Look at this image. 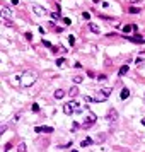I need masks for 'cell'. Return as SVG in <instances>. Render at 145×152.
Here are the masks:
<instances>
[{
  "instance_id": "5",
  "label": "cell",
  "mask_w": 145,
  "mask_h": 152,
  "mask_svg": "<svg viewBox=\"0 0 145 152\" xmlns=\"http://www.w3.org/2000/svg\"><path fill=\"white\" fill-rule=\"evenodd\" d=\"M36 133H51L53 132V126H46V125H41V126H36L34 128Z\"/></svg>"
},
{
  "instance_id": "7",
  "label": "cell",
  "mask_w": 145,
  "mask_h": 152,
  "mask_svg": "<svg viewBox=\"0 0 145 152\" xmlns=\"http://www.w3.org/2000/svg\"><path fill=\"white\" fill-rule=\"evenodd\" d=\"M2 19H12V10L9 7H2Z\"/></svg>"
},
{
  "instance_id": "6",
  "label": "cell",
  "mask_w": 145,
  "mask_h": 152,
  "mask_svg": "<svg viewBox=\"0 0 145 152\" xmlns=\"http://www.w3.org/2000/svg\"><path fill=\"white\" fill-rule=\"evenodd\" d=\"M108 120L114 123L116 120H118V111H116V110H113V108H111V110L108 111Z\"/></svg>"
},
{
  "instance_id": "23",
  "label": "cell",
  "mask_w": 145,
  "mask_h": 152,
  "mask_svg": "<svg viewBox=\"0 0 145 152\" xmlns=\"http://www.w3.org/2000/svg\"><path fill=\"white\" fill-rule=\"evenodd\" d=\"M43 46H46V48H53L51 43H50V41H45V39H43Z\"/></svg>"
},
{
  "instance_id": "26",
  "label": "cell",
  "mask_w": 145,
  "mask_h": 152,
  "mask_svg": "<svg viewBox=\"0 0 145 152\" xmlns=\"http://www.w3.org/2000/svg\"><path fill=\"white\" fill-rule=\"evenodd\" d=\"M85 103H94V97H90V96H85Z\"/></svg>"
},
{
  "instance_id": "10",
  "label": "cell",
  "mask_w": 145,
  "mask_h": 152,
  "mask_svg": "<svg viewBox=\"0 0 145 152\" xmlns=\"http://www.w3.org/2000/svg\"><path fill=\"white\" fill-rule=\"evenodd\" d=\"M128 41H133V43H142L143 41V38L142 36H125Z\"/></svg>"
},
{
  "instance_id": "3",
  "label": "cell",
  "mask_w": 145,
  "mask_h": 152,
  "mask_svg": "<svg viewBox=\"0 0 145 152\" xmlns=\"http://www.w3.org/2000/svg\"><path fill=\"white\" fill-rule=\"evenodd\" d=\"M111 92H113V87H104V89H101V91H97L96 97H94V103H103V101H106Z\"/></svg>"
},
{
  "instance_id": "31",
  "label": "cell",
  "mask_w": 145,
  "mask_h": 152,
  "mask_svg": "<svg viewBox=\"0 0 145 152\" xmlns=\"http://www.w3.org/2000/svg\"><path fill=\"white\" fill-rule=\"evenodd\" d=\"M19 3V0H12V5H17Z\"/></svg>"
},
{
  "instance_id": "4",
  "label": "cell",
  "mask_w": 145,
  "mask_h": 152,
  "mask_svg": "<svg viewBox=\"0 0 145 152\" xmlns=\"http://www.w3.org/2000/svg\"><path fill=\"white\" fill-rule=\"evenodd\" d=\"M32 12L36 14V16H41V17H45V16H48V10L45 9V7H41V5H32Z\"/></svg>"
},
{
  "instance_id": "28",
  "label": "cell",
  "mask_w": 145,
  "mask_h": 152,
  "mask_svg": "<svg viewBox=\"0 0 145 152\" xmlns=\"http://www.w3.org/2000/svg\"><path fill=\"white\" fill-rule=\"evenodd\" d=\"M89 17H90L89 12H82V19H89Z\"/></svg>"
},
{
  "instance_id": "32",
  "label": "cell",
  "mask_w": 145,
  "mask_h": 152,
  "mask_svg": "<svg viewBox=\"0 0 145 152\" xmlns=\"http://www.w3.org/2000/svg\"><path fill=\"white\" fill-rule=\"evenodd\" d=\"M130 2H132V3H135V2H140V0H130Z\"/></svg>"
},
{
  "instance_id": "15",
  "label": "cell",
  "mask_w": 145,
  "mask_h": 152,
  "mask_svg": "<svg viewBox=\"0 0 145 152\" xmlns=\"http://www.w3.org/2000/svg\"><path fill=\"white\" fill-rule=\"evenodd\" d=\"M126 74H128V65H121V68H119V75L123 77V75H126Z\"/></svg>"
},
{
  "instance_id": "8",
  "label": "cell",
  "mask_w": 145,
  "mask_h": 152,
  "mask_svg": "<svg viewBox=\"0 0 145 152\" xmlns=\"http://www.w3.org/2000/svg\"><path fill=\"white\" fill-rule=\"evenodd\" d=\"M94 121H96V115H94V113H89V115H87V118L84 120V126H89V125H92Z\"/></svg>"
},
{
  "instance_id": "33",
  "label": "cell",
  "mask_w": 145,
  "mask_h": 152,
  "mask_svg": "<svg viewBox=\"0 0 145 152\" xmlns=\"http://www.w3.org/2000/svg\"><path fill=\"white\" fill-rule=\"evenodd\" d=\"M142 125H145V118H142Z\"/></svg>"
},
{
  "instance_id": "24",
  "label": "cell",
  "mask_w": 145,
  "mask_h": 152,
  "mask_svg": "<svg viewBox=\"0 0 145 152\" xmlns=\"http://www.w3.org/2000/svg\"><path fill=\"white\" fill-rule=\"evenodd\" d=\"M2 21H3L5 26H12V21H10V19H2Z\"/></svg>"
},
{
  "instance_id": "14",
  "label": "cell",
  "mask_w": 145,
  "mask_h": 152,
  "mask_svg": "<svg viewBox=\"0 0 145 152\" xmlns=\"http://www.w3.org/2000/svg\"><path fill=\"white\" fill-rule=\"evenodd\" d=\"M79 94V87H70V91H68V96L70 97H75Z\"/></svg>"
},
{
  "instance_id": "25",
  "label": "cell",
  "mask_w": 145,
  "mask_h": 152,
  "mask_svg": "<svg viewBox=\"0 0 145 152\" xmlns=\"http://www.w3.org/2000/svg\"><path fill=\"white\" fill-rule=\"evenodd\" d=\"M7 132V125H2V126H0V133H2V135H3V133H5Z\"/></svg>"
},
{
  "instance_id": "17",
  "label": "cell",
  "mask_w": 145,
  "mask_h": 152,
  "mask_svg": "<svg viewBox=\"0 0 145 152\" xmlns=\"http://www.w3.org/2000/svg\"><path fill=\"white\" fill-rule=\"evenodd\" d=\"M128 12H130V14H138V12H140V9H138V7H130Z\"/></svg>"
},
{
  "instance_id": "21",
  "label": "cell",
  "mask_w": 145,
  "mask_h": 152,
  "mask_svg": "<svg viewBox=\"0 0 145 152\" xmlns=\"http://www.w3.org/2000/svg\"><path fill=\"white\" fill-rule=\"evenodd\" d=\"M74 82H75V84H80V82H82V77H80V75H75V77H74Z\"/></svg>"
},
{
  "instance_id": "18",
  "label": "cell",
  "mask_w": 145,
  "mask_h": 152,
  "mask_svg": "<svg viewBox=\"0 0 145 152\" xmlns=\"http://www.w3.org/2000/svg\"><path fill=\"white\" fill-rule=\"evenodd\" d=\"M17 152H26V144H19V149Z\"/></svg>"
},
{
  "instance_id": "11",
  "label": "cell",
  "mask_w": 145,
  "mask_h": 152,
  "mask_svg": "<svg viewBox=\"0 0 145 152\" xmlns=\"http://www.w3.org/2000/svg\"><path fill=\"white\" fill-rule=\"evenodd\" d=\"M89 29L92 31V32H96V34H99V32H101L99 26H97V24H94V22H90V24H89Z\"/></svg>"
},
{
  "instance_id": "2",
  "label": "cell",
  "mask_w": 145,
  "mask_h": 152,
  "mask_svg": "<svg viewBox=\"0 0 145 152\" xmlns=\"http://www.w3.org/2000/svg\"><path fill=\"white\" fill-rule=\"evenodd\" d=\"M84 110V108L80 106V104H77L75 101H70V103H67L63 106V111H65V115H72V113H80V111Z\"/></svg>"
},
{
  "instance_id": "30",
  "label": "cell",
  "mask_w": 145,
  "mask_h": 152,
  "mask_svg": "<svg viewBox=\"0 0 145 152\" xmlns=\"http://www.w3.org/2000/svg\"><path fill=\"white\" fill-rule=\"evenodd\" d=\"M32 111H39V106H38V104H36V103L32 104Z\"/></svg>"
},
{
  "instance_id": "29",
  "label": "cell",
  "mask_w": 145,
  "mask_h": 152,
  "mask_svg": "<svg viewBox=\"0 0 145 152\" xmlns=\"http://www.w3.org/2000/svg\"><path fill=\"white\" fill-rule=\"evenodd\" d=\"M63 22H65V26H68V24H70V22H72V21H70V19H68V17H63Z\"/></svg>"
},
{
  "instance_id": "9",
  "label": "cell",
  "mask_w": 145,
  "mask_h": 152,
  "mask_svg": "<svg viewBox=\"0 0 145 152\" xmlns=\"http://www.w3.org/2000/svg\"><path fill=\"white\" fill-rule=\"evenodd\" d=\"M119 97H121L123 101H125V99H128V97H130V89L123 87V89H121V92H119Z\"/></svg>"
},
{
  "instance_id": "13",
  "label": "cell",
  "mask_w": 145,
  "mask_h": 152,
  "mask_svg": "<svg viewBox=\"0 0 145 152\" xmlns=\"http://www.w3.org/2000/svg\"><path fill=\"white\" fill-rule=\"evenodd\" d=\"M53 96H55L56 99H61V97L65 96V91H63V89H56V91H55V94H53Z\"/></svg>"
},
{
  "instance_id": "27",
  "label": "cell",
  "mask_w": 145,
  "mask_h": 152,
  "mask_svg": "<svg viewBox=\"0 0 145 152\" xmlns=\"http://www.w3.org/2000/svg\"><path fill=\"white\" fill-rule=\"evenodd\" d=\"M68 43H70V45H74V43H75V38H74V36H68Z\"/></svg>"
},
{
  "instance_id": "19",
  "label": "cell",
  "mask_w": 145,
  "mask_h": 152,
  "mask_svg": "<svg viewBox=\"0 0 145 152\" xmlns=\"http://www.w3.org/2000/svg\"><path fill=\"white\" fill-rule=\"evenodd\" d=\"M50 16H51V17H53L55 21H58V19H60V12H51Z\"/></svg>"
},
{
  "instance_id": "1",
  "label": "cell",
  "mask_w": 145,
  "mask_h": 152,
  "mask_svg": "<svg viewBox=\"0 0 145 152\" xmlns=\"http://www.w3.org/2000/svg\"><path fill=\"white\" fill-rule=\"evenodd\" d=\"M36 79H38V75H36L34 72L27 70V72H24V74L21 75V80H19V84L22 86V87H31V86L36 82Z\"/></svg>"
},
{
  "instance_id": "16",
  "label": "cell",
  "mask_w": 145,
  "mask_h": 152,
  "mask_svg": "<svg viewBox=\"0 0 145 152\" xmlns=\"http://www.w3.org/2000/svg\"><path fill=\"white\" fill-rule=\"evenodd\" d=\"M130 31H135V26H123V32H130Z\"/></svg>"
},
{
  "instance_id": "34",
  "label": "cell",
  "mask_w": 145,
  "mask_h": 152,
  "mask_svg": "<svg viewBox=\"0 0 145 152\" xmlns=\"http://www.w3.org/2000/svg\"><path fill=\"white\" fill-rule=\"evenodd\" d=\"M72 152H79V150H72Z\"/></svg>"
},
{
  "instance_id": "22",
  "label": "cell",
  "mask_w": 145,
  "mask_h": 152,
  "mask_svg": "<svg viewBox=\"0 0 145 152\" xmlns=\"http://www.w3.org/2000/svg\"><path fill=\"white\" fill-rule=\"evenodd\" d=\"M63 60H65V58H58V60H56V67H63V63H65Z\"/></svg>"
},
{
  "instance_id": "20",
  "label": "cell",
  "mask_w": 145,
  "mask_h": 152,
  "mask_svg": "<svg viewBox=\"0 0 145 152\" xmlns=\"http://www.w3.org/2000/svg\"><path fill=\"white\" fill-rule=\"evenodd\" d=\"M135 63L138 65V67H142V65H143V58H142V56H138V58L135 60Z\"/></svg>"
},
{
  "instance_id": "12",
  "label": "cell",
  "mask_w": 145,
  "mask_h": 152,
  "mask_svg": "<svg viewBox=\"0 0 145 152\" xmlns=\"http://www.w3.org/2000/svg\"><path fill=\"white\" fill-rule=\"evenodd\" d=\"M90 144H94V140H92V139H89V137H85V139L80 142V145H82V147H89Z\"/></svg>"
}]
</instances>
